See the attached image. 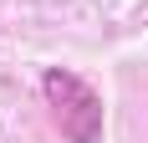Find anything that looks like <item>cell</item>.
<instances>
[{"mask_svg":"<svg viewBox=\"0 0 148 143\" xmlns=\"http://www.w3.org/2000/svg\"><path fill=\"white\" fill-rule=\"evenodd\" d=\"M41 92H46V102L56 107V123H61V133L72 143H102V102H97V92H92L77 72L51 67L41 77Z\"/></svg>","mask_w":148,"mask_h":143,"instance_id":"1","label":"cell"}]
</instances>
